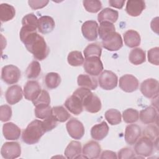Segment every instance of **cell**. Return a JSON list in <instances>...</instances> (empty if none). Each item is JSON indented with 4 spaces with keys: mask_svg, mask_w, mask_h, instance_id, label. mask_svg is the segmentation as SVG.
<instances>
[{
    "mask_svg": "<svg viewBox=\"0 0 159 159\" xmlns=\"http://www.w3.org/2000/svg\"><path fill=\"white\" fill-rule=\"evenodd\" d=\"M19 37L27 50L33 55L35 59L42 61L47 58L50 49L43 37L38 34L35 30L22 26L20 30Z\"/></svg>",
    "mask_w": 159,
    "mask_h": 159,
    "instance_id": "obj_1",
    "label": "cell"
},
{
    "mask_svg": "<svg viewBox=\"0 0 159 159\" xmlns=\"http://www.w3.org/2000/svg\"><path fill=\"white\" fill-rule=\"evenodd\" d=\"M45 133L42 120L35 119L32 121L23 130L22 134V141L32 145L39 142L40 138Z\"/></svg>",
    "mask_w": 159,
    "mask_h": 159,
    "instance_id": "obj_2",
    "label": "cell"
},
{
    "mask_svg": "<svg viewBox=\"0 0 159 159\" xmlns=\"http://www.w3.org/2000/svg\"><path fill=\"white\" fill-rule=\"evenodd\" d=\"M154 143L148 137L144 135L135 143L134 150L137 155L147 157L151 155L153 152Z\"/></svg>",
    "mask_w": 159,
    "mask_h": 159,
    "instance_id": "obj_3",
    "label": "cell"
},
{
    "mask_svg": "<svg viewBox=\"0 0 159 159\" xmlns=\"http://www.w3.org/2000/svg\"><path fill=\"white\" fill-rule=\"evenodd\" d=\"M20 71L19 68L13 65H8L2 67L1 70V79L8 84L17 83L20 78Z\"/></svg>",
    "mask_w": 159,
    "mask_h": 159,
    "instance_id": "obj_4",
    "label": "cell"
},
{
    "mask_svg": "<svg viewBox=\"0 0 159 159\" xmlns=\"http://www.w3.org/2000/svg\"><path fill=\"white\" fill-rule=\"evenodd\" d=\"M117 76L114 72L109 70H104L100 74L98 78L99 84L104 90L113 89L117 86Z\"/></svg>",
    "mask_w": 159,
    "mask_h": 159,
    "instance_id": "obj_5",
    "label": "cell"
},
{
    "mask_svg": "<svg viewBox=\"0 0 159 159\" xmlns=\"http://www.w3.org/2000/svg\"><path fill=\"white\" fill-rule=\"evenodd\" d=\"M83 68L89 75L98 76L103 70V65L99 57H92L85 58Z\"/></svg>",
    "mask_w": 159,
    "mask_h": 159,
    "instance_id": "obj_6",
    "label": "cell"
},
{
    "mask_svg": "<svg viewBox=\"0 0 159 159\" xmlns=\"http://www.w3.org/2000/svg\"><path fill=\"white\" fill-rule=\"evenodd\" d=\"M1 154L5 159L18 158L21 154L20 145L16 142H5L1 147Z\"/></svg>",
    "mask_w": 159,
    "mask_h": 159,
    "instance_id": "obj_7",
    "label": "cell"
},
{
    "mask_svg": "<svg viewBox=\"0 0 159 159\" xmlns=\"http://www.w3.org/2000/svg\"><path fill=\"white\" fill-rule=\"evenodd\" d=\"M159 83L153 78L144 80L140 85V91L142 94L148 98H154L158 94Z\"/></svg>",
    "mask_w": 159,
    "mask_h": 159,
    "instance_id": "obj_8",
    "label": "cell"
},
{
    "mask_svg": "<svg viewBox=\"0 0 159 159\" xmlns=\"http://www.w3.org/2000/svg\"><path fill=\"white\" fill-rule=\"evenodd\" d=\"M66 128L70 136L74 139H81L84 134L83 124L75 118H72L68 121L66 124Z\"/></svg>",
    "mask_w": 159,
    "mask_h": 159,
    "instance_id": "obj_9",
    "label": "cell"
},
{
    "mask_svg": "<svg viewBox=\"0 0 159 159\" xmlns=\"http://www.w3.org/2000/svg\"><path fill=\"white\" fill-rule=\"evenodd\" d=\"M139 85V80L132 75L126 74L119 78V86L120 88L125 92H134L138 89Z\"/></svg>",
    "mask_w": 159,
    "mask_h": 159,
    "instance_id": "obj_10",
    "label": "cell"
},
{
    "mask_svg": "<svg viewBox=\"0 0 159 159\" xmlns=\"http://www.w3.org/2000/svg\"><path fill=\"white\" fill-rule=\"evenodd\" d=\"M102 47L109 51H117L122 48L123 41L121 35L115 32L105 39L102 40Z\"/></svg>",
    "mask_w": 159,
    "mask_h": 159,
    "instance_id": "obj_11",
    "label": "cell"
},
{
    "mask_svg": "<svg viewBox=\"0 0 159 159\" xmlns=\"http://www.w3.org/2000/svg\"><path fill=\"white\" fill-rule=\"evenodd\" d=\"M83 108L88 112L97 113L101 109V102L99 98L92 92L83 101Z\"/></svg>",
    "mask_w": 159,
    "mask_h": 159,
    "instance_id": "obj_12",
    "label": "cell"
},
{
    "mask_svg": "<svg viewBox=\"0 0 159 159\" xmlns=\"http://www.w3.org/2000/svg\"><path fill=\"white\" fill-rule=\"evenodd\" d=\"M81 32L86 40H95L98 36V24L95 20H87L83 24Z\"/></svg>",
    "mask_w": 159,
    "mask_h": 159,
    "instance_id": "obj_13",
    "label": "cell"
},
{
    "mask_svg": "<svg viewBox=\"0 0 159 159\" xmlns=\"http://www.w3.org/2000/svg\"><path fill=\"white\" fill-rule=\"evenodd\" d=\"M39 83L35 80L28 81L24 87V96L27 100L34 101L41 93Z\"/></svg>",
    "mask_w": 159,
    "mask_h": 159,
    "instance_id": "obj_14",
    "label": "cell"
},
{
    "mask_svg": "<svg viewBox=\"0 0 159 159\" xmlns=\"http://www.w3.org/2000/svg\"><path fill=\"white\" fill-rule=\"evenodd\" d=\"M101 147L96 141L91 140L84 144L82 149L83 157L88 159H95L99 157Z\"/></svg>",
    "mask_w": 159,
    "mask_h": 159,
    "instance_id": "obj_15",
    "label": "cell"
},
{
    "mask_svg": "<svg viewBox=\"0 0 159 159\" xmlns=\"http://www.w3.org/2000/svg\"><path fill=\"white\" fill-rule=\"evenodd\" d=\"M142 134V130L137 124H129L125 129L124 139L126 143L130 145L135 143Z\"/></svg>",
    "mask_w": 159,
    "mask_h": 159,
    "instance_id": "obj_16",
    "label": "cell"
},
{
    "mask_svg": "<svg viewBox=\"0 0 159 159\" xmlns=\"http://www.w3.org/2000/svg\"><path fill=\"white\" fill-rule=\"evenodd\" d=\"M22 88L16 84L9 87L5 94L6 101L11 105H14L19 102L22 99Z\"/></svg>",
    "mask_w": 159,
    "mask_h": 159,
    "instance_id": "obj_17",
    "label": "cell"
},
{
    "mask_svg": "<svg viewBox=\"0 0 159 159\" xmlns=\"http://www.w3.org/2000/svg\"><path fill=\"white\" fill-rule=\"evenodd\" d=\"M64 105L71 113L75 115L80 114L84 109L81 99L74 94L66 99Z\"/></svg>",
    "mask_w": 159,
    "mask_h": 159,
    "instance_id": "obj_18",
    "label": "cell"
},
{
    "mask_svg": "<svg viewBox=\"0 0 159 159\" xmlns=\"http://www.w3.org/2000/svg\"><path fill=\"white\" fill-rule=\"evenodd\" d=\"M145 8V2L142 0H129L127 1L125 11L132 17H137L141 14Z\"/></svg>",
    "mask_w": 159,
    "mask_h": 159,
    "instance_id": "obj_19",
    "label": "cell"
},
{
    "mask_svg": "<svg viewBox=\"0 0 159 159\" xmlns=\"http://www.w3.org/2000/svg\"><path fill=\"white\" fill-rule=\"evenodd\" d=\"M2 134L6 140H16L20 137L21 130L13 122H7L2 126Z\"/></svg>",
    "mask_w": 159,
    "mask_h": 159,
    "instance_id": "obj_20",
    "label": "cell"
},
{
    "mask_svg": "<svg viewBox=\"0 0 159 159\" xmlns=\"http://www.w3.org/2000/svg\"><path fill=\"white\" fill-rule=\"evenodd\" d=\"M55 23L53 19L48 16H41L38 19V30L43 34L51 32L55 28Z\"/></svg>",
    "mask_w": 159,
    "mask_h": 159,
    "instance_id": "obj_21",
    "label": "cell"
},
{
    "mask_svg": "<svg viewBox=\"0 0 159 159\" xmlns=\"http://www.w3.org/2000/svg\"><path fill=\"white\" fill-rule=\"evenodd\" d=\"M109 132V127L105 121L93 125L91 129V137L96 140L104 139Z\"/></svg>",
    "mask_w": 159,
    "mask_h": 159,
    "instance_id": "obj_22",
    "label": "cell"
},
{
    "mask_svg": "<svg viewBox=\"0 0 159 159\" xmlns=\"http://www.w3.org/2000/svg\"><path fill=\"white\" fill-rule=\"evenodd\" d=\"M140 120L145 124L154 123L158 119V113L153 107H147L140 111L139 113Z\"/></svg>",
    "mask_w": 159,
    "mask_h": 159,
    "instance_id": "obj_23",
    "label": "cell"
},
{
    "mask_svg": "<svg viewBox=\"0 0 159 159\" xmlns=\"http://www.w3.org/2000/svg\"><path fill=\"white\" fill-rule=\"evenodd\" d=\"M119 17V12L112 9L106 7L103 9L98 15V20L101 23L102 22H109L114 23L117 21Z\"/></svg>",
    "mask_w": 159,
    "mask_h": 159,
    "instance_id": "obj_24",
    "label": "cell"
},
{
    "mask_svg": "<svg viewBox=\"0 0 159 159\" xmlns=\"http://www.w3.org/2000/svg\"><path fill=\"white\" fill-rule=\"evenodd\" d=\"M82 152L81 144L78 141H71L65 150L64 154L68 159L78 158L80 157Z\"/></svg>",
    "mask_w": 159,
    "mask_h": 159,
    "instance_id": "obj_25",
    "label": "cell"
},
{
    "mask_svg": "<svg viewBox=\"0 0 159 159\" xmlns=\"http://www.w3.org/2000/svg\"><path fill=\"white\" fill-rule=\"evenodd\" d=\"M124 40L127 47L134 48L140 44L141 38L140 34L137 31L134 30H128L124 34Z\"/></svg>",
    "mask_w": 159,
    "mask_h": 159,
    "instance_id": "obj_26",
    "label": "cell"
},
{
    "mask_svg": "<svg viewBox=\"0 0 159 159\" xmlns=\"http://www.w3.org/2000/svg\"><path fill=\"white\" fill-rule=\"evenodd\" d=\"M77 83L79 86L94 90L98 87V81L93 76L81 74L78 76Z\"/></svg>",
    "mask_w": 159,
    "mask_h": 159,
    "instance_id": "obj_27",
    "label": "cell"
},
{
    "mask_svg": "<svg viewBox=\"0 0 159 159\" xmlns=\"http://www.w3.org/2000/svg\"><path fill=\"white\" fill-rule=\"evenodd\" d=\"M16 15L15 8L7 3L0 4V20L2 22H5L12 20Z\"/></svg>",
    "mask_w": 159,
    "mask_h": 159,
    "instance_id": "obj_28",
    "label": "cell"
},
{
    "mask_svg": "<svg viewBox=\"0 0 159 159\" xmlns=\"http://www.w3.org/2000/svg\"><path fill=\"white\" fill-rule=\"evenodd\" d=\"M129 60L131 63L135 65H139L144 63L146 60L145 51L140 48L132 49L129 53Z\"/></svg>",
    "mask_w": 159,
    "mask_h": 159,
    "instance_id": "obj_29",
    "label": "cell"
},
{
    "mask_svg": "<svg viewBox=\"0 0 159 159\" xmlns=\"http://www.w3.org/2000/svg\"><path fill=\"white\" fill-rule=\"evenodd\" d=\"M115 26L112 23L102 22L100 23L99 27H98V35L102 40L115 32Z\"/></svg>",
    "mask_w": 159,
    "mask_h": 159,
    "instance_id": "obj_30",
    "label": "cell"
},
{
    "mask_svg": "<svg viewBox=\"0 0 159 159\" xmlns=\"http://www.w3.org/2000/svg\"><path fill=\"white\" fill-rule=\"evenodd\" d=\"M52 114L55 119L60 122H64L70 117V113L61 106L53 107L52 108Z\"/></svg>",
    "mask_w": 159,
    "mask_h": 159,
    "instance_id": "obj_31",
    "label": "cell"
},
{
    "mask_svg": "<svg viewBox=\"0 0 159 159\" xmlns=\"http://www.w3.org/2000/svg\"><path fill=\"white\" fill-rule=\"evenodd\" d=\"M45 83L48 89H55L61 83V77L57 73H48L45 77Z\"/></svg>",
    "mask_w": 159,
    "mask_h": 159,
    "instance_id": "obj_32",
    "label": "cell"
},
{
    "mask_svg": "<svg viewBox=\"0 0 159 159\" xmlns=\"http://www.w3.org/2000/svg\"><path fill=\"white\" fill-rule=\"evenodd\" d=\"M52 115V107L50 104H42L35 106V116L40 119H45Z\"/></svg>",
    "mask_w": 159,
    "mask_h": 159,
    "instance_id": "obj_33",
    "label": "cell"
},
{
    "mask_svg": "<svg viewBox=\"0 0 159 159\" xmlns=\"http://www.w3.org/2000/svg\"><path fill=\"white\" fill-rule=\"evenodd\" d=\"M68 63L72 66H81L84 63V58L80 51H72L69 53L67 57Z\"/></svg>",
    "mask_w": 159,
    "mask_h": 159,
    "instance_id": "obj_34",
    "label": "cell"
},
{
    "mask_svg": "<svg viewBox=\"0 0 159 159\" xmlns=\"http://www.w3.org/2000/svg\"><path fill=\"white\" fill-rule=\"evenodd\" d=\"M41 72V66L40 63L35 60L32 61L26 69L25 74L29 79L37 78Z\"/></svg>",
    "mask_w": 159,
    "mask_h": 159,
    "instance_id": "obj_35",
    "label": "cell"
},
{
    "mask_svg": "<svg viewBox=\"0 0 159 159\" xmlns=\"http://www.w3.org/2000/svg\"><path fill=\"white\" fill-rule=\"evenodd\" d=\"M121 114L119 111L115 109H110L105 112L106 120L112 125H117L121 122Z\"/></svg>",
    "mask_w": 159,
    "mask_h": 159,
    "instance_id": "obj_36",
    "label": "cell"
},
{
    "mask_svg": "<svg viewBox=\"0 0 159 159\" xmlns=\"http://www.w3.org/2000/svg\"><path fill=\"white\" fill-rule=\"evenodd\" d=\"M85 58L92 57H101L102 53V48L98 43H91L89 44L83 51Z\"/></svg>",
    "mask_w": 159,
    "mask_h": 159,
    "instance_id": "obj_37",
    "label": "cell"
},
{
    "mask_svg": "<svg viewBox=\"0 0 159 159\" xmlns=\"http://www.w3.org/2000/svg\"><path fill=\"white\" fill-rule=\"evenodd\" d=\"M123 120L125 123L132 124L137 122L139 118V113L138 111L133 108L125 109L122 113Z\"/></svg>",
    "mask_w": 159,
    "mask_h": 159,
    "instance_id": "obj_38",
    "label": "cell"
},
{
    "mask_svg": "<svg viewBox=\"0 0 159 159\" xmlns=\"http://www.w3.org/2000/svg\"><path fill=\"white\" fill-rule=\"evenodd\" d=\"M22 26L36 30L38 27V19L34 14H28L22 18Z\"/></svg>",
    "mask_w": 159,
    "mask_h": 159,
    "instance_id": "obj_39",
    "label": "cell"
},
{
    "mask_svg": "<svg viewBox=\"0 0 159 159\" xmlns=\"http://www.w3.org/2000/svg\"><path fill=\"white\" fill-rule=\"evenodd\" d=\"M83 4L85 9L91 13H96L102 8V3L100 1H83Z\"/></svg>",
    "mask_w": 159,
    "mask_h": 159,
    "instance_id": "obj_40",
    "label": "cell"
},
{
    "mask_svg": "<svg viewBox=\"0 0 159 159\" xmlns=\"http://www.w3.org/2000/svg\"><path fill=\"white\" fill-rule=\"evenodd\" d=\"M32 102L35 106L39 104H50V97L48 93L46 90L42 89L41 91V93L37 97V98Z\"/></svg>",
    "mask_w": 159,
    "mask_h": 159,
    "instance_id": "obj_41",
    "label": "cell"
},
{
    "mask_svg": "<svg viewBox=\"0 0 159 159\" xmlns=\"http://www.w3.org/2000/svg\"><path fill=\"white\" fill-rule=\"evenodd\" d=\"M148 61L155 65L159 64V48L158 47L150 49L147 52Z\"/></svg>",
    "mask_w": 159,
    "mask_h": 159,
    "instance_id": "obj_42",
    "label": "cell"
},
{
    "mask_svg": "<svg viewBox=\"0 0 159 159\" xmlns=\"http://www.w3.org/2000/svg\"><path fill=\"white\" fill-rule=\"evenodd\" d=\"M12 117V109L7 105L4 104L0 107V120L2 122L8 121Z\"/></svg>",
    "mask_w": 159,
    "mask_h": 159,
    "instance_id": "obj_43",
    "label": "cell"
},
{
    "mask_svg": "<svg viewBox=\"0 0 159 159\" xmlns=\"http://www.w3.org/2000/svg\"><path fill=\"white\" fill-rule=\"evenodd\" d=\"M57 122L58 121L55 119L52 114L48 117L43 119V120H42V123L45 132L50 131L56 127L57 125Z\"/></svg>",
    "mask_w": 159,
    "mask_h": 159,
    "instance_id": "obj_44",
    "label": "cell"
},
{
    "mask_svg": "<svg viewBox=\"0 0 159 159\" xmlns=\"http://www.w3.org/2000/svg\"><path fill=\"white\" fill-rule=\"evenodd\" d=\"M144 134L145 136L149 137L152 141L158 139V130L155 125H152L147 127L144 131Z\"/></svg>",
    "mask_w": 159,
    "mask_h": 159,
    "instance_id": "obj_45",
    "label": "cell"
},
{
    "mask_svg": "<svg viewBox=\"0 0 159 159\" xmlns=\"http://www.w3.org/2000/svg\"><path fill=\"white\" fill-rule=\"evenodd\" d=\"M135 157L134 151L129 148L125 147L121 148L118 152L117 158L120 159H130Z\"/></svg>",
    "mask_w": 159,
    "mask_h": 159,
    "instance_id": "obj_46",
    "label": "cell"
},
{
    "mask_svg": "<svg viewBox=\"0 0 159 159\" xmlns=\"http://www.w3.org/2000/svg\"><path fill=\"white\" fill-rule=\"evenodd\" d=\"M48 2L49 1L47 0H37V1L30 0L28 1V4L29 6L32 9H34V10L41 9L45 7Z\"/></svg>",
    "mask_w": 159,
    "mask_h": 159,
    "instance_id": "obj_47",
    "label": "cell"
},
{
    "mask_svg": "<svg viewBox=\"0 0 159 159\" xmlns=\"http://www.w3.org/2000/svg\"><path fill=\"white\" fill-rule=\"evenodd\" d=\"M125 0H109V4L111 6L117 8V9H122L125 4Z\"/></svg>",
    "mask_w": 159,
    "mask_h": 159,
    "instance_id": "obj_48",
    "label": "cell"
},
{
    "mask_svg": "<svg viewBox=\"0 0 159 159\" xmlns=\"http://www.w3.org/2000/svg\"><path fill=\"white\" fill-rule=\"evenodd\" d=\"M101 158H117V157L116 155V152L110 151V150H105L102 152L101 156L100 157Z\"/></svg>",
    "mask_w": 159,
    "mask_h": 159,
    "instance_id": "obj_49",
    "label": "cell"
}]
</instances>
